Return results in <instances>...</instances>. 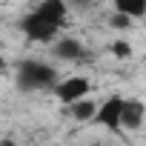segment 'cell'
Listing matches in <instances>:
<instances>
[{"label": "cell", "mask_w": 146, "mask_h": 146, "mask_svg": "<svg viewBox=\"0 0 146 146\" xmlns=\"http://www.w3.org/2000/svg\"><path fill=\"white\" fill-rule=\"evenodd\" d=\"M89 89H92L89 78H83V75H72V78H66V80H60V83L54 86V95H57L60 103L72 106V103L89 98Z\"/></svg>", "instance_id": "cell-4"}, {"label": "cell", "mask_w": 146, "mask_h": 146, "mask_svg": "<svg viewBox=\"0 0 146 146\" xmlns=\"http://www.w3.org/2000/svg\"><path fill=\"white\" fill-rule=\"evenodd\" d=\"M20 32H23L29 40H35V43H49V40H54V37H57V32H60V29H57L54 23L43 20V17L32 9V12L20 20Z\"/></svg>", "instance_id": "cell-2"}, {"label": "cell", "mask_w": 146, "mask_h": 146, "mask_svg": "<svg viewBox=\"0 0 146 146\" xmlns=\"http://www.w3.org/2000/svg\"><path fill=\"white\" fill-rule=\"evenodd\" d=\"M143 117H146V106H143V100H137V98H129V100H123V129H140L143 126Z\"/></svg>", "instance_id": "cell-6"}, {"label": "cell", "mask_w": 146, "mask_h": 146, "mask_svg": "<svg viewBox=\"0 0 146 146\" xmlns=\"http://www.w3.org/2000/svg\"><path fill=\"white\" fill-rule=\"evenodd\" d=\"M98 106H100V103H95L92 98H83V100H78V103H72L69 109H72V117H75V120L86 123V120H95V117H98Z\"/></svg>", "instance_id": "cell-8"}, {"label": "cell", "mask_w": 146, "mask_h": 146, "mask_svg": "<svg viewBox=\"0 0 146 146\" xmlns=\"http://www.w3.org/2000/svg\"><path fill=\"white\" fill-rule=\"evenodd\" d=\"M35 12L43 17V20H49V23H54L57 29L66 23V12H69V3L66 0H40V3L35 6Z\"/></svg>", "instance_id": "cell-5"}, {"label": "cell", "mask_w": 146, "mask_h": 146, "mask_svg": "<svg viewBox=\"0 0 146 146\" xmlns=\"http://www.w3.org/2000/svg\"><path fill=\"white\" fill-rule=\"evenodd\" d=\"M54 54H57L60 60H80V57H86L83 43H80L78 37H60V40L54 43Z\"/></svg>", "instance_id": "cell-7"}, {"label": "cell", "mask_w": 146, "mask_h": 146, "mask_svg": "<svg viewBox=\"0 0 146 146\" xmlns=\"http://www.w3.org/2000/svg\"><path fill=\"white\" fill-rule=\"evenodd\" d=\"M112 54H115V57H129V54H132V46H129L126 40H115V43H112Z\"/></svg>", "instance_id": "cell-10"}, {"label": "cell", "mask_w": 146, "mask_h": 146, "mask_svg": "<svg viewBox=\"0 0 146 146\" xmlns=\"http://www.w3.org/2000/svg\"><path fill=\"white\" fill-rule=\"evenodd\" d=\"M123 100L126 98H120V95H112V98H106L100 106H98V123L100 126H106L112 135H117V132H123Z\"/></svg>", "instance_id": "cell-3"}, {"label": "cell", "mask_w": 146, "mask_h": 146, "mask_svg": "<svg viewBox=\"0 0 146 146\" xmlns=\"http://www.w3.org/2000/svg\"><path fill=\"white\" fill-rule=\"evenodd\" d=\"M66 3H69V6H75V9H86L92 0H66Z\"/></svg>", "instance_id": "cell-12"}, {"label": "cell", "mask_w": 146, "mask_h": 146, "mask_svg": "<svg viewBox=\"0 0 146 146\" xmlns=\"http://www.w3.org/2000/svg\"><path fill=\"white\" fill-rule=\"evenodd\" d=\"M0 146H17L15 140H0Z\"/></svg>", "instance_id": "cell-13"}, {"label": "cell", "mask_w": 146, "mask_h": 146, "mask_svg": "<svg viewBox=\"0 0 146 146\" xmlns=\"http://www.w3.org/2000/svg\"><path fill=\"white\" fill-rule=\"evenodd\" d=\"M115 12L126 15L132 20H140V17H146V0H115Z\"/></svg>", "instance_id": "cell-9"}, {"label": "cell", "mask_w": 146, "mask_h": 146, "mask_svg": "<svg viewBox=\"0 0 146 146\" xmlns=\"http://www.w3.org/2000/svg\"><path fill=\"white\" fill-rule=\"evenodd\" d=\"M0 72H6V63H3V57H0Z\"/></svg>", "instance_id": "cell-14"}, {"label": "cell", "mask_w": 146, "mask_h": 146, "mask_svg": "<svg viewBox=\"0 0 146 146\" xmlns=\"http://www.w3.org/2000/svg\"><path fill=\"white\" fill-rule=\"evenodd\" d=\"M17 89L20 92H37V89H49L57 86V72L54 66L43 63V60H20L17 63Z\"/></svg>", "instance_id": "cell-1"}, {"label": "cell", "mask_w": 146, "mask_h": 146, "mask_svg": "<svg viewBox=\"0 0 146 146\" xmlns=\"http://www.w3.org/2000/svg\"><path fill=\"white\" fill-rule=\"evenodd\" d=\"M109 23H112L115 29H120V32H123V29H129V26H132V17H126V15H117V12H115Z\"/></svg>", "instance_id": "cell-11"}]
</instances>
